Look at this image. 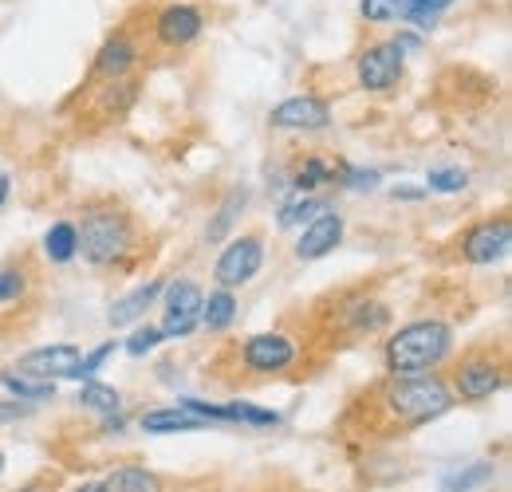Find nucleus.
Instances as JSON below:
<instances>
[{
	"label": "nucleus",
	"mask_w": 512,
	"mask_h": 492,
	"mask_svg": "<svg viewBox=\"0 0 512 492\" xmlns=\"http://www.w3.org/2000/svg\"><path fill=\"white\" fill-rule=\"evenodd\" d=\"M327 123H331V107L316 95H292L268 115V126L276 130H323Z\"/></svg>",
	"instance_id": "ddd939ff"
},
{
	"label": "nucleus",
	"mask_w": 512,
	"mask_h": 492,
	"mask_svg": "<svg viewBox=\"0 0 512 492\" xmlns=\"http://www.w3.org/2000/svg\"><path fill=\"white\" fill-rule=\"evenodd\" d=\"M0 477H4V453H0Z\"/></svg>",
	"instance_id": "4c0bfd02"
},
{
	"label": "nucleus",
	"mask_w": 512,
	"mask_h": 492,
	"mask_svg": "<svg viewBox=\"0 0 512 492\" xmlns=\"http://www.w3.org/2000/svg\"><path fill=\"white\" fill-rule=\"evenodd\" d=\"M320 213H327V201L316 197V193H300L296 201H288L284 209H280V229H300V225H308V221H316Z\"/></svg>",
	"instance_id": "412c9836"
},
{
	"label": "nucleus",
	"mask_w": 512,
	"mask_h": 492,
	"mask_svg": "<svg viewBox=\"0 0 512 492\" xmlns=\"http://www.w3.org/2000/svg\"><path fill=\"white\" fill-rule=\"evenodd\" d=\"M158 343H162V331H158V327H138V331L127 339V355L142 359V355H150Z\"/></svg>",
	"instance_id": "c756f323"
},
{
	"label": "nucleus",
	"mask_w": 512,
	"mask_h": 492,
	"mask_svg": "<svg viewBox=\"0 0 512 492\" xmlns=\"http://www.w3.org/2000/svg\"><path fill=\"white\" fill-rule=\"evenodd\" d=\"M296 189L300 193H312V189H320V185L327 182H339V166H331L327 158H320V154H312V158H304L300 166H296Z\"/></svg>",
	"instance_id": "4be33fe9"
},
{
	"label": "nucleus",
	"mask_w": 512,
	"mask_h": 492,
	"mask_svg": "<svg viewBox=\"0 0 512 492\" xmlns=\"http://www.w3.org/2000/svg\"><path fill=\"white\" fill-rule=\"evenodd\" d=\"M493 461H473L469 469H461V473H449L446 481H442V489L446 492H473L481 489V485H489L493 481Z\"/></svg>",
	"instance_id": "393cba45"
},
{
	"label": "nucleus",
	"mask_w": 512,
	"mask_h": 492,
	"mask_svg": "<svg viewBox=\"0 0 512 492\" xmlns=\"http://www.w3.org/2000/svg\"><path fill=\"white\" fill-rule=\"evenodd\" d=\"M79 347H71V343H56V347H36V351H28V355H20L16 359V367L20 374H32V378H48V382H56V378H75V367H79Z\"/></svg>",
	"instance_id": "4468645a"
},
{
	"label": "nucleus",
	"mask_w": 512,
	"mask_h": 492,
	"mask_svg": "<svg viewBox=\"0 0 512 492\" xmlns=\"http://www.w3.org/2000/svg\"><path fill=\"white\" fill-rule=\"evenodd\" d=\"M115 355V343H103V347H95L87 359H79V367H75V378H91V374H99L103 363Z\"/></svg>",
	"instance_id": "2f4dec72"
},
{
	"label": "nucleus",
	"mask_w": 512,
	"mask_h": 492,
	"mask_svg": "<svg viewBox=\"0 0 512 492\" xmlns=\"http://www.w3.org/2000/svg\"><path fill=\"white\" fill-rule=\"evenodd\" d=\"M142 60V40L130 32V28H119L115 36L103 40V48L95 52V63H91V87L99 83H115V79H130V71Z\"/></svg>",
	"instance_id": "6e6552de"
},
{
	"label": "nucleus",
	"mask_w": 512,
	"mask_h": 492,
	"mask_svg": "<svg viewBox=\"0 0 512 492\" xmlns=\"http://www.w3.org/2000/svg\"><path fill=\"white\" fill-rule=\"evenodd\" d=\"M402 71H406V63H402V48H398L394 40L371 44V48H363V56H359V87L383 95L390 87H398Z\"/></svg>",
	"instance_id": "9d476101"
},
{
	"label": "nucleus",
	"mask_w": 512,
	"mask_h": 492,
	"mask_svg": "<svg viewBox=\"0 0 512 492\" xmlns=\"http://www.w3.org/2000/svg\"><path fill=\"white\" fill-rule=\"evenodd\" d=\"M201 32H205V16L193 4H166L154 16V40L162 48H190Z\"/></svg>",
	"instance_id": "9b49d317"
},
{
	"label": "nucleus",
	"mask_w": 512,
	"mask_h": 492,
	"mask_svg": "<svg viewBox=\"0 0 512 492\" xmlns=\"http://www.w3.org/2000/svg\"><path fill=\"white\" fill-rule=\"evenodd\" d=\"M138 430L142 433H193V430H209V426H205L201 418H193L190 410H182V406H158V410H142Z\"/></svg>",
	"instance_id": "dca6fc26"
},
{
	"label": "nucleus",
	"mask_w": 512,
	"mask_h": 492,
	"mask_svg": "<svg viewBox=\"0 0 512 492\" xmlns=\"http://www.w3.org/2000/svg\"><path fill=\"white\" fill-rule=\"evenodd\" d=\"M335 327L347 331V335H379L390 327V308L375 296H351V300H339V315H335Z\"/></svg>",
	"instance_id": "f8f14e48"
},
{
	"label": "nucleus",
	"mask_w": 512,
	"mask_h": 492,
	"mask_svg": "<svg viewBox=\"0 0 512 492\" xmlns=\"http://www.w3.org/2000/svg\"><path fill=\"white\" fill-rule=\"evenodd\" d=\"M95 485H99V492H162V481L146 465H119Z\"/></svg>",
	"instance_id": "f3484780"
},
{
	"label": "nucleus",
	"mask_w": 512,
	"mask_h": 492,
	"mask_svg": "<svg viewBox=\"0 0 512 492\" xmlns=\"http://www.w3.org/2000/svg\"><path fill=\"white\" fill-rule=\"evenodd\" d=\"M4 197H8V178H0V205H4Z\"/></svg>",
	"instance_id": "e433bc0d"
},
{
	"label": "nucleus",
	"mask_w": 512,
	"mask_h": 492,
	"mask_svg": "<svg viewBox=\"0 0 512 492\" xmlns=\"http://www.w3.org/2000/svg\"><path fill=\"white\" fill-rule=\"evenodd\" d=\"M162 292H166L162 296V327H158L162 339H186V335H193L197 323H201V300H205L197 280L182 276V280L166 284Z\"/></svg>",
	"instance_id": "423d86ee"
},
{
	"label": "nucleus",
	"mask_w": 512,
	"mask_h": 492,
	"mask_svg": "<svg viewBox=\"0 0 512 492\" xmlns=\"http://www.w3.org/2000/svg\"><path fill=\"white\" fill-rule=\"evenodd\" d=\"M44 252H48V260H52V264H67V260H75V256H79L75 225H71V221L52 225V229H48V237H44Z\"/></svg>",
	"instance_id": "b1692460"
},
{
	"label": "nucleus",
	"mask_w": 512,
	"mask_h": 492,
	"mask_svg": "<svg viewBox=\"0 0 512 492\" xmlns=\"http://www.w3.org/2000/svg\"><path fill=\"white\" fill-rule=\"evenodd\" d=\"M300 359V343L284 331H260L249 335L241 347H237V367L245 370L249 378H276V374H288Z\"/></svg>",
	"instance_id": "39448f33"
},
{
	"label": "nucleus",
	"mask_w": 512,
	"mask_h": 492,
	"mask_svg": "<svg viewBox=\"0 0 512 492\" xmlns=\"http://www.w3.org/2000/svg\"><path fill=\"white\" fill-rule=\"evenodd\" d=\"M343 241V217L339 213H320L316 221H308L300 229V241H296V256L300 260H320L327 252H335V245Z\"/></svg>",
	"instance_id": "2eb2a0df"
},
{
	"label": "nucleus",
	"mask_w": 512,
	"mask_h": 492,
	"mask_svg": "<svg viewBox=\"0 0 512 492\" xmlns=\"http://www.w3.org/2000/svg\"><path fill=\"white\" fill-rule=\"evenodd\" d=\"M371 24H398L406 20V0H363L359 4Z\"/></svg>",
	"instance_id": "cd10ccee"
},
{
	"label": "nucleus",
	"mask_w": 512,
	"mask_h": 492,
	"mask_svg": "<svg viewBox=\"0 0 512 492\" xmlns=\"http://www.w3.org/2000/svg\"><path fill=\"white\" fill-rule=\"evenodd\" d=\"M505 378H509V363H505L501 351H493V347H469L449 367L446 382L449 390H453V398H461V402H485V398H493L505 386Z\"/></svg>",
	"instance_id": "20e7f679"
},
{
	"label": "nucleus",
	"mask_w": 512,
	"mask_h": 492,
	"mask_svg": "<svg viewBox=\"0 0 512 492\" xmlns=\"http://www.w3.org/2000/svg\"><path fill=\"white\" fill-rule=\"evenodd\" d=\"M237 205H245V189H237V193H233V197H229V201L221 205V217H217V221L209 225V245H213V241H217V237H221V233L229 229V221L237 217Z\"/></svg>",
	"instance_id": "7c9ffc66"
},
{
	"label": "nucleus",
	"mask_w": 512,
	"mask_h": 492,
	"mask_svg": "<svg viewBox=\"0 0 512 492\" xmlns=\"http://www.w3.org/2000/svg\"><path fill=\"white\" fill-rule=\"evenodd\" d=\"M229 422L256 426V430H276V426H280V414L260 410V406H249V402H229Z\"/></svg>",
	"instance_id": "bb28decb"
},
{
	"label": "nucleus",
	"mask_w": 512,
	"mask_h": 492,
	"mask_svg": "<svg viewBox=\"0 0 512 492\" xmlns=\"http://www.w3.org/2000/svg\"><path fill=\"white\" fill-rule=\"evenodd\" d=\"M79 252L91 268H127L134 252L142 248V229L127 205L119 201H95L83 209V221L75 225Z\"/></svg>",
	"instance_id": "f03ea898"
},
{
	"label": "nucleus",
	"mask_w": 512,
	"mask_h": 492,
	"mask_svg": "<svg viewBox=\"0 0 512 492\" xmlns=\"http://www.w3.org/2000/svg\"><path fill=\"white\" fill-rule=\"evenodd\" d=\"M233 319H237V296H233L229 288H217V292H209V296L201 300V327H205L209 335H221Z\"/></svg>",
	"instance_id": "6ab92c4d"
},
{
	"label": "nucleus",
	"mask_w": 512,
	"mask_h": 492,
	"mask_svg": "<svg viewBox=\"0 0 512 492\" xmlns=\"http://www.w3.org/2000/svg\"><path fill=\"white\" fill-rule=\"evenodd\" d=\"M71 492H99V485H95V481H87V485H75Z\"/></svg>",
	"instance_id": "f704fd0d"
},
{
	"label": "nucleus",
	"mask_w": 512,
	"mask_h": 492,
	"mask_svg": "<svg viewBox=\"0 0 512 492\" xmlns=\"http://www.w3.org/2000/svg\"><path fill=\"white\" fill-rule=\"evenodd\" d=\"M512 229L509 217H489V221H477L473 229L461 233V260L465 264H497L505 252H509Z\"/></svg>",
	"instance_id": "1a4fd4ad"
},
{
	"label": "nucleus",
	"mask_w": 512,
	"mask_h": 492,
	"mask_svg": "<svg viewBox=\"0 0 512 492\" xmlns=\"http://www.w3.org/2000/svg\"><path fill=\"white\" fill-rule=\"evenodd\" d=\"M44 489H48V485H44V481H36V485H24L20 492H44Z\"/></svg>",
	"instance_id": "c9c22d12"
},
{
	"label": "nucleus",
	"mask_w": 512,
	"mask_h": 492,
	"mask_svg": "<svg viewBox=\"0 0 512 492\" xmlns=\"http://www.w3.org/2000/svg\"><path fill=\"white\" fill-rule=\"evenodd\" d=\"M28 284H32V272L28 268H16V264L0 268V308L24 300L28 296Z\"/></svg>",
	"instance_id": "a878e982"
},
{
	"label": "nucleus",
	"mask_w": 512,
	"mask_h": 492,
	"mask_svg": "<svg viewBox=\"0 0 512 492\" xmlns=\"http://www.w3.org/2000/svg\"><path fill=\"white\" fill-rule=\"evenodd\" d=\"M453 355V327L442 319H414L398 327L383 347V363L390 378L434 374Z\"/></svg>",
	"instance_id": "7ed1b4c3"
},
{
	"label": "nucleus",
	"mask_w": 512,
	"mask_h": 492,
	"mask_svg": "<svg viewBox=\"0 0 512 492\" xmlns=\"http://www.w3.org/2000/svg\"><path fill=\"white\" fill-rule=\"evenodd\" d=\"M0 382H4V390L20 402H44V398H56V382H48V378H32V374H20V370H4L0 374Z\"/></svg>",
	"instance_id": "aec40b11"
},
{
	"label": "nucleus",
	"mask_w": 512,
	"mask_h": 492,
	"mask_svg": "<svg viewBox=\"0 0 512 492\" xmlns=\"http://www.w3.org/2000/svg\"><path fill=\"white\" fill-rule=\"evenodd\" d=\"M453 0H406V8H422V12H442Z\"/></svg>",
	"instance_id": "473e14b6"
},
{
	"label": "nucleus",
	"mask_w": 512,
	"mask_h": 492,
	"mask_svg": "<svg viewBox=\"0 0 512 492\" xmlns=\"http://www.w3.org/2000/svg\"><path fill=\"white\" fill-rule=\"evenodd\" d=\"M79 406L91 410V414L111 418V414H119L123 394H119L115 386H103V382H83V390H79Z\"/></svg>",
	"instance_id": "5701e85b"
},
{
	"label": "nucleus",
	"mask_w": 512,
	"mask_h": 492,
	"mask_svg": "<svg viewBox=\"0 0 512 492\" xmlns=\"http://www.w3.org/2000/svg\"><path fill=\"white\" fill-rule=\"evenodd\" d=\"M453 390L449 382L434 370V374H414V378H386L379 386H371L367 406L379 414L386 430L406 433L418 430L426 422H438L453 406Z\"/></svg>",
	"instance_id": "f257e3e1"
},
{
	"label": "nucleus",
	"mask_w": 512,
	"mask_h": 492,
	"mask_svg": "<svg viewBox=\"0 0 512 492\" xmlns=\"http://www.w3.org/2000/svg\"><path fill=\"white\" fill-rule=\"evenodd\" d=\"M158 296H162V280H150V284H142V288H134V292H127L115 308H111V327H127V323H134V319H142L146 311H150V304H158Z\"/></svg>",
	"instance_id": "a211bd4d"
},
{
	"label": "nucleus",
	"mask_w": 512,
	"mask_h": 492,
	"mask_svg": "<svg viewBox=\"0 0 512 492\" xmlns=\"http://www.w3.org/2000/svg\"><path fill=\"white\" fill-rule=\"evenodd\" d=\"M426 185L434 189V193H457V189H465L469 185V178H465V170H430V178H426Z\"/></svg>",
	"instance_id": "c85d7f7f"
},
{
	"label": "nucleus",
	"mask_w": 512,
	"mask_h": 492,
	"mask_svg": "<svg viewBox=\"0 0 512 492\" xmlns=\"http://www.w3.org/2000/svg\"><path fill=\"white\" fill-rule=\"evenodd\" d=\"M394 197H406V201H418V197H422V189H394Z\"/></svg>",
	"instance_id": "72a5a7b5"
},
{
	"label": "nucleus",
	"mask_w": 512,
	"mask_h": 492,
	"mask_svg": "<svg viewBox=\"0 0 512 492\" xmlns=\"http://www.w3.org/2000/svg\"><path fill=\"white\" fill-rule=\"evenodd\" d=\"M260 264H264V237L260 233H245V237H233L225 252L217 256V264H213V280H217V288H245V284H253L256 272H260Z\"/></svg>",
	"instance_id": "0eeeda50"
}]
</instances>
